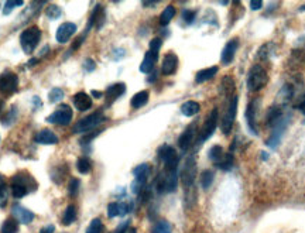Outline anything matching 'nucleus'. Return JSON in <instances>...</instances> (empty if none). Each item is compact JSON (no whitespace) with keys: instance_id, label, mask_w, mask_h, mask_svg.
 <instances>
[{"instance_id":"17","label":"nucleus","mask_w":305,"mask_h":233,"mask_svg":"<svg viewBox=\"0 0 305 233\" xmlns=\"http://www.w3.org/2000/svg\"><path fill=\"white\" fill-rule=\"evenodd\" d=\"M195 133H196V126H195V124L188 126V127H186V129L181 133V136H179V138H178V147H179L182 151L188 150L189 146L192 144V140H194V137H195Z\"/></svg>"},{"instance_id":"20","label":"nucleus","mask_w":305,"mask_h":233,"mask_svg":"<svg viewBox=\"0 0 305 233\" xmlns=\"http://www.w3.org/2000/svg\"><path fill=\"white\" fill-rule=\"evenodd\" d=\"M72 101H74V105H75L76 109L81 111V112H85V111L92 108V99H91V96L88 95V94H85V92H78L76 95H74Z\"/></svg>"},{"instance_id":"51","label":"nucleus","mask_w":305,"mask_h":233,"mask_svg":"<svg viewBox=\"0 0 305 233\" xmlns=\"http://www.w3.org/2000/svg\"><path fill=\"white\" fill-rule=\"evenodd\" d=\"M127 233H137V231H136L135 228H132V229H129V232Z\"/></svg>"},{"instance_id":"9","label":"nucleus","mask_w":305,"mask_h":233,"mask_svg":"<svg viewBox=\"0 0 305 233\" xmlns=\"http://www.w3.org/2000/svg\"><path fill=\"white\" fill-rule=\"evenodd\" d=\"M158 158L164 163L165 168H177L178 163H179V158H178L177 151L174 147L168 146V144H162L157 151Z\"/></svg>"},{"instance_id":"6","label":"nucleus","mask_w":305,"mask_h":233,"mask_svg":"<svg viewBox=\"0 0 305 233\" xmlns=\"http://www.w3.org/2000/svg\"><path fill=\"white\" fill-rule=\"evenodd\" d=\"M105 120V116L102 115L101 112L92 113L89 116H86L84 119L78 121L74 127V133H86V131H91L93 130L96 126H99L102 121Z\"/></svg>"},{"instance_id":"10","label":"nucleus","mask_w":305,"mask_h":233,"mask_svg":"<svg viewBox=\"0 0 305 233\" xmlns=\"http://www.w3.org/2000/svg\"><path fill=\"white\" fill-rule=\"evenodd\" d=\"M18 87V78L16 74L13 72H4L0 75V92L6 94V95H11L17 91Z\"/></svg>"},{"instance_id":"53","label":"nucleus","mask_w":305,"mask_h":233,"mask_svg":"<svg viewBox=\"0 0 305 233\" xmlns=\"http://www.w3.org/2000/svg\"><path fill=\"white\" fill-rule=\"evenodd\" d=\"M301 10H305V6H304V7H301Z\"/></svg>"},{"instance_id":"39","label":"nucleus","mask_w":305,"mask_h":233,"mask_svg":"<svg viewBox=\"0 0 305 233\" xmlns=\"http://www.w3.org/2000/svg\"><path fill=\"white\" fill-rule=\"evenodd\" d=\"M23 6V1H14V0H8L4 3V10H3V14H8L11 13V10L14 7H21Z\"/></svg>"},{"instance_id":"25","label":"nucleus","mask_w":305,"mask_h":233,"mask_svg":"<svg viewBox=\"0 0 305 233\" xmlns=\"http://www.w3.org/2000/svg\"><path fill=\"white\" fill-rule=\"evenodd\" d=\"M201 111V106L198 102L195 101H188L185 104L181 106V113L186 116V117H191V116H195L196 113Z\"/></svg>"},{"instance_id":"14","label":"nucleus","mask_w":305,"mask_h":233,"mask_svg":"<svg viewBox=\"0 0 305 233\" xmlns=\"http://www.w3.org/2000/svg\"><path fill=\"white\" fill-rule=\"evenodd\" d=\"M287 123H288V117H284V119H281L276 126H273V127H274V129H273V133H271L270 138L266 141L267 146L271 147V148L277 147V144L280 143V140L283 137V133H284V129H286Z\"/></svg>"},{"instance_id":"21","label":"nucleus","mask_w":305,"mask_h":233,"mask_svg":"<svg viewBox=\"0 0 305 233\" xmlns=\"http://www.w3.org/2000/svg\"><path fill=\"white\" fill-rule=\"evenodd\" d=\"M125 92H126V85H125L123 82H118V84H115V85L108 88V91H106L105 95H106L108 102L112 104V102H115L116 99H119Z\"/></svg>"},{"instance_id":"37","label":"nucleus","mask_w":305,"mask_h":233,"mask_svg":"<svg viewBox=\"0 0 305 233\" xmlns=\"http://www.w3.org/2000/svg\"><path fill=\"white\" fill-rule=\"evenodd\" d=\"M222 89H223V94H226V95H229L230 92H233V89H235V82H233L232 77L223 78V81H222Z\"/></svg>"},{"instance_id":"41","label":"nucleus","mask_w":305,"mask_h":233,"mask_svg":"<svg viewBox=\"0 0 305 233\" xmlns=\"http://www.w3.org/2000/svg\"><path fill=\"white\" fill-rule=\"evenodd\" d=\"M195 16H196V11L195 10H184L182 11V18L184 21H186L188 24H191L195 20Z\"/></svg>"},{"instance_id":"52","label":"nucleus","mask_w":305,"mask_h":233,"mask_svg":"<svg viewBox=\"0 0 305 233\" xmlns=\"http://www.w3.org/2000/svg\"><path fill=\"white\" fill-rule=\"evenodd\" d=\"M1 106H3V102L0 101V111H1Z\"/></svg>"},{"instance_id":"23","label":"nucleus","mask_w":305,"mask_h":233,"mask_svg":"<svg viewBox=\"0 0 305 233\" xmlns=\"http://www.w3.org/2000/svg\"><path fill=\"white\" fill-rule=\"evenodd\" d=\"M157 60H158V54H154V52L149 50V51L146 52V55H144V60L142 62V65H140V71L143 74H150L152 69H154V65H155Z\"/></svg>"},{"instance_id":"4","label":"nucleus","mask_w":305,"mask_h":233,"mask_svg":"<svg viewBox=\"0 0 305 233\" xmlns=\"http://www.w3.org/2000/svg\"><path fill=\"white\" fill-rule=\"evenodd\" d=\"M237 102H239V98H237L236 95L232 96V99L229 101L225 116H223L222 123H220V129H222V133H223V134H229V133L232 131L233 123H235V119H236Z\"/></svg>"},{"instance_id":"3","label":"nucleus","mask_w":305,"mask_h":233,"mask_svg":"<svg viewBox=\"0 0 305 233\" xmlns=\"http://www.w3.org/2000/svg\"><path fill=\"white\" fill-rule=\"evenodd\" d=\"M40 38H41V31L38 27L33 26L24 30L20 35V44H21L23 51L25 54H31L35 50L37 44L40 43Z\"/></svg>"},{"instance_id":"8","label":"nucleus","mask_w":305,"mask_h":233,"mask_svg":"<svg viewBox=\"0 0 305 233\" xmlns=\"http://www.w3.org/2000/svg\"><path fill=\"white\" fill-rule=\"evenodd\" d=\"M71 120H72V109L68 105H59L57 111L47 117L48 123L59 124V126H65L68 123H71Z\"/></svg>"},{"instance_id":"1","label":"nucleus","mask_w":305,"mask_h":233,"mask_svg":"<svg viewBox=\"0 0 305 233\" xmlns=\"http://www.w3.org/2000/svg\"><path fill=\"white\" fill-rule=\"evenodd\" d=\"M178 185V170L177 168H165L162 173L157 177L155 181V190L158 194L165 192H174Z\"/></svg>"},{"instance_id":"46","label":"nucleus","mask_w":305,"mask_h":233,"mask_svg":"<svg viewBox=\"0 0 305 233\" xmlns=\"http://www.w3.org/2000/svg\"><path fill=\"white\" fill-rule=\"evenodd\" d=\"M84 67H85V71H88V72H91V71H93L95 69V62H93L92 60H86L85 61V64H84Z\"/></svg>"},{"instance_id":"45","label":"nucleus","mask_w":305,"mask_h":233,"mask_svg":"<svg viewBox=\"0 0 305 233\" xmlns=\"http://www.w3.org/2000/svg\"><path fill=\"white\" fill-rule=\"evenodd\" d=\"M263 7V1L262 0H252L250 1V9L254 10V11H257V10H260Z\"/></svg>"},{"instance_id":"22","label":"nucleus","mask_w":305,"mask_h":233,"mask_svg":"<svg viewBox=\"0 0 305 233\" xmlns=\"http://www.w3.org/2000/svg\"><path fill=\"white\" fill-rule=\"evenodd\" d=\"M34 140L40 144H57L58 143V137L54 134V131H51L48 129H44L41 131H38L35 134Z\"/></svg>"},{"instance_id":"18","label":"nucleus","mask_w":305,"mask_h":233,"mask_svg":"<svg viewBox=\"0 0 305 233\" xmlns=\"http://www.w3.org/2000/svg\"><path fill=\"white\" fill-rule=\"evenodd\" d=\"M76 33V24L74 23H64L58 27L57 30V41L58 43H67L68 40Z\"/></svg>"},{"instance_id":"32","label":"nucleus","mask_w":305,"mask_h":233,"mask_svg":"<svg viewBox=\"0 0 305 233\" xmlns=\"http://www.w3.org/2000/svg\"><path fill=\"white\" fill-rule=\"evenodd\" d=\"M233 164H235V158H233V155L225 154L223 155V158H222L216 165H218V168L223 170V171H229V170H232Z\"/></svg>"},{"instance_id":"29","label":"nucleus","mask_w":305,"mask_h":233,"mask_svg":"<svg viewBox=\"0 0 305 233\" xmlns=\"http://www.w3.org/2000/svg\"><path fill=\"white\" fill-rule=\"evenodd\" d=\"M76 219V209L74 205H69V207L65 209V212H64V216H62V225H65V226H68V225L74 224Z\"/></svg>"},{"instance_id":"42","label":"nucleus","mask_w":305,"mask_h":233,"mask_svg":"<svg viewBox=\"0 0 305 233\" xmlns=\"http://www.w3.org/2000/svg\"><path fill=\"white\" fill-rule=\"evenodd\" d=\"M161 44H162V41H161L160 38H152V41H150V51L154 52V54H158V52H160Z\"/></svg>"},{"instance_id":"12","label":"nucleus","mask_w":305,"mask_h":233,"mask_svg":"<svg viewBox=\"0 0 305 233\" xmlns=\"http://www.w3.org/2000/svg\"><path fill=\"white\" fill-rule=\"evenodd\" d=\"M30 181H31V178L24 180V178H23V174L16 175V177L13 178V182H11V194H13V197L17 199L25 197L27 192H28V184H27V182Z\"/></svg>"},{"instance_id":"49","label":"nucleus","mask_w":305,"mask_h":233,"mask_svg":"<svg viewBox=\"0 0 305 233\" xmlns=\"http://www.w3.org/2000/svg\"><path fill=\"white\" fill-rule=\"evenodd\" d=\"M92 96H95V98H101L102 94H101V92H96V91H93Z\"/></svg>"},{"instance_id":"30","label":"nucleus","mask_w":305,"mask_h":233,"mask_svg":"<svg viewBox=\"0 0 305 233\" xmlns=\"http://www.w3.org/2000/svg\"><path fill=\"white\" fill-rule=\"evenodd\" d=\"M171 231H172V226L167 221H158L152 228V233H171Z\"/></svg>"},{"instance_id":"36","label":"nucleus","mask_w":305,"mask_h":233,"mask_svg":"<svg viewBox=\"0 0 305 233\" xmlns=\"http://www.w3.org/2000/svg\"><path fill=\"white\" fill-rule=\"evenodd\" d=\"M6 201H7V188L3 175H0V207H4Z\"/></svg>"},{"instance_id":"11","label":"nucleus","mask_w":305,"mask_h":233,"mask_svg":"<svg viewBox=\"0 0 305 233\" xmlns=\"http://www.w3.org/2000/svg\"><path fill=\"white\" fill-rule=\"evenodd\" d=\"M259 108H260V101L259 99L250 101V104L247 105V108H246L247 124H249L250 131H253L254 134L259 133V129H257V112H259Z\"/></svg>"},{"instance_id":"34","label":"nucleus","mask_w":305,"mask_h":233,"mask_svg":"<svg viewBox=\"0 0 305 233\" xmlns=\"http://www.w3.org/2000/svg\"><path fill=\"white\" fill-rule=\"evenodd\" d=\"M76 168L81 174H88L91 173V170H92V164L86 157H81L78 160V163H76Z\"/></svg>"},{"instance_id":"38","label":"nucleus","mask_w":305,"mask_h":233,"mask_svg":"<svg viewBox=\"0 0 305 233\" xmlns=\"http://www.w3.org/2000/svg\"><path fill=\"white\" fill-rule=\"evenodd\" d=\"M48 98H50L51 102H59V101H62V98H64V91L59 89V88H54V89H51Z\"/></svg>"},{"instance_id":"2","label":"nucleus","mask_w":305,"mask_h":233,"mask_svg":"<svg viewBox=\"0 0 305 233\" xmlns=\"http://www.w3.org/2000/svg\"><path fill=\"white\" fill-rule=\"evenodd\" d=\"M269 82V75L262 65H253L247 74V88L250 91H260Z\"/></svg>"},{"instance_id":"7","label":"nucleus","mask_w":305,"mask_h":233,"mask_svg":"<svg viewBox=\"0 0 305 233\" xmlns=\"http://www.w3.org/2000/svg\"><path fill=\"white\" fill-rule=\"evenodd\" d=\"M218 119H219L218 108H213L211 113L208 115L205 123H203V127L201 130V133H199V141H206L215 133V130L218 127Z\"/></svg>"},{"instance_id":"35","label":"nucleus","mask_w":305,"mask_h":233,"mask_svg":"<svg viewBox=\"0 0 305 233\" xmlns=\"http://www.w3.org/2000/svg\"><path fill=\"white\" fill-rule=\"evenodd\" d=\"M103 232V224L99 218H95L91 221V224L86 229V233H102Z\"/></svg>"},{"instance_id":"5","label":"nucleus","mask_w":305,"mask_h":233,"mask_svg":"<svg viewBox=\"0 0 305 233\" xmlns=\"http://www.w3.org/2000/svg\"><path fill=\"white\" fill-rule=\"evenodd\" d=\"M195 175H196V163L194 157H188L184 164V168L181 171V181L186 190V192H192L195 182Z\"/></svg>"},{"instance_id":"33","label":"nucleus","mask_w":305,"mask_h":233,"mask_svg":"<svg viewBox=\"0 0 305 233\" xmlns=\"http://www.w3.org/2000/svg\"><path fill=\"white\" fill-rule=\"evenodd\" d=\"M213 178H215V175H213V171H211V170H205L201 174V185H202L203 190H209L211 188Z\"/></svg>"},{"instance_id":"24","label":"nucleus","mask_w":305,"mask_h":233,"mask_svg":"<svg viewBox=\"0 0 305 233\" xmlns=\"http://www.w3.org/2000/svg\"><path fill=\"white\" fill-rule=\"evenodd\" d=\"M218 71H219V68H218L216 65L209 67V68L201 69V71H198L196 75H195V82H196V84H203V82H206V81H211L212 78H215V75L218 74Z\"/></svg>"},{"instance_id":"28","label":"nucleus","mask_w":305,"mask_h":233,"mask_svg":"<svg viewBox=\"0 0 305 233\" xmlns=\"http://www.w3.org/2000/svg\"><path fill=\"white\" fill-rule=\"evenodd\" d=\"M174 16H175V7H174V6H167L160 16L161 26H167L169 21L174 18Z\"/></svg>"},{"instance_id":"13","label":"nucleus","mask_w":305,"mask_h":233,"mask_svg":"<svg viewBox=\"0 0 305 233\" xmlns=\"http://www.w3.org/2000/svg\"><path fill=\"white\" fill-rule=\"evenodd\" d=\"M237 48H239V38L235 37V38L229 40L226 45H225V48H223V51H222V57H220V61H222L223 65H229L232 61L235 60Z\"/></svg>"},{"instance_id":"48","label":"nucleus","mask_w":305,"mask_h":233,"mask_svg":"<svg viewBox=\"0 0 305 233\" xmlns=\"http://www.w3.org/2000/svg\"><path fill=\"white\" fill-rule=\"evenodd\" d=\"M157 3L155 1H144L143 3V6H155Z\"/></svg>"},{"instance_id":"16","label":"nucleus","mask_w":305,"mask_h":233,"mask_svg":"<svg viewBox=\"0 0 305 233\" xmlns=\"http://www.w3.org/2000/svg\"><path fill=\"white\" fill-rule=\"evenodd\" d=\"M133 209L130 202H112L108 205V216L116 218V216L127 215Z\"/></svg>"},{"instance_id":"47","label":"nucleus","mask_w":305,"mask_h":233,"mask_svg":"<svg viewBox=\"0 0 305 233\" xmlns=\"http://www.w3.org/2000/svg\"><path fill=\"white\" fill-rule=\"evenodd\" d=\"M40 233H54V225H47L45 228H42Z\"/></svg>"},{"instance_id":"27","label":"nucleus","mask_w":305,"mask_h":233,"mask_svg":"<svg viewBox=\"0 0 305 233\" xmlns=\"http://www.w3.org/2000/svg\"><path fill=\"white\" fill-rule=\"evenodd\" d=\"M223 155H225V153H223V148H222V146H219V144H216V146H212L211 150L208 151V157H209V160H211L212 163H215V164H218L220 160L223 158Z\"/></svg>"},{"instance_id":"26","label":"nucleus","mask_w":305,"mask_h":233,"mask_svg":"<svg viewBox=\"0 0 305 233\" xmlns=\"http://www.w3.org/2000/svg\"><path fill=\"white\" fill-rule=\"evenodd\" d=\"M147 102H149V92L147 91H140L132 98V108L140 109V108L146 106Z\"/></svg>"},{"instance_id":"44","label":"nucleus","mask_w":305,"mask_h":233,"mask_svg":"<svg viewBox=\"0 0 305 233\" xmlns=\"http://www.w3.org/2000/svg\"><path fill=\"white\" fill-rule=\"evenodd\" d=\"M129 225H130V221L122 222V224L119 225L118 228H116L115 233H127V232H129Z\"/></svg>"},{"instance_id":"19","label":"nucleus","mask_w":305,"mask_h":233,"mask_svg":"<svg viewBox=\"0 0 305 233\" xmlns=\"http://www.w3.org/2000/svg\"><path fill=\"white\" fill-rule=\"evenodd\" d=\"M11 214L17 219V222L20 224H30L34 219V214L31 211H28L27 208L21 207V205H14L11 208Z\"/></svg>"},{"instance_id":"40","label":"nucleus","mask_w":305,"mask_h":233,"mask_svg":"<svg viewBox=\"0 0 305 233\" xmlns=\"http://www.w3.org/2000/svg\"><path fill=\"white\" fill-rule=\"evenodd\" d=\"M79 185H81V182H79V180L78 178H72L71 180V182H69V195L72 197V198H75L76 195H78V191H79Z\"/></svg>"},{"instance_id":"43","label":"nucleus","mask_w":305,"mask_h":233,"mask_svg":"<svg viewBox=\"0 0 305 233\" xmlns=\"http://www.w3.org/2000/svg\"><path fill=\"white\" fill-rule=\"evenodd\" d=\"M47 16L50 18H58L61 16V10L57 6H50L47 9Z\"/></svg>"},{"instance_id":"15","label":"nucleus","mask_w":305,"mask_h":233,"mask_svg":"<svg viewBox=\"0 0 305 233\" xmlns=\"http://www.w3.org/2000/svg\"><path fill=\"white\" fill-rule=\"evenodd\" d=\"M178 68V57L174 52L165 54L162 64H161V74L162 75H172Z\"/></svg>"},{"instance_id":"50","label":"nucleus","mask_w":305,"mask_h":233,"mask_svg":"<svg viewBox=\"0 0 305 233\" xmlns=\"http://www.w3.org/2000/svg\"><path fill=\"white\" fill-rule=\"evenodd\" d=\"M38 62V60H31V61H28V65L31 67V65H34V64H37Z\"/></svg>"},{"instance_id":"31","label":"nucleus","mask_w":305,"mask_h":233,"mask_svg":"<svg viewBox=\"0 0 305 233\" xmlns=\"http://www.w3.org/2000/svg\"><path fill=\"white\" fill-rule=\"evenodd\" d=\"M17 231H18V222L13 218L6 219L1 226V233H17Z\"/></svg>"}]
</instances>
